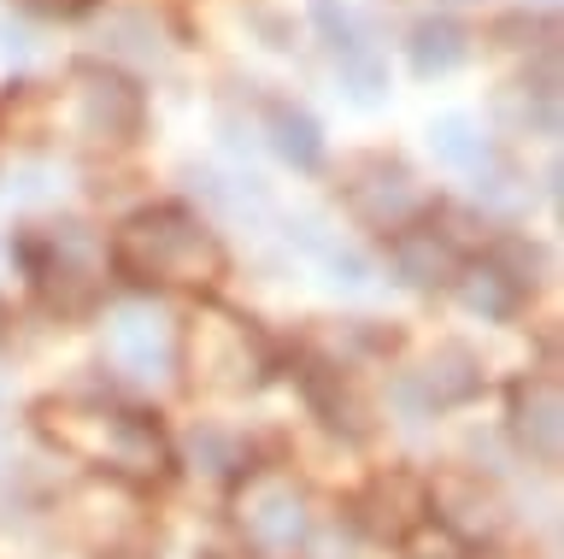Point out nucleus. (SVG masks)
Here are the masks:
<instances>
[{
    "label": "nucleus",
    "mask_w": 564,
    "mask_h": 559,
    "mask_svg": "<svg viewBox=\"0 0 564 559\" xmlns=\"http://www.w3.org/2000/svg\"><path fill=\"white\" fill-rule=\"evenodd\" d=\"M112 354H118L123 372H135V377L165 372L171 365V324L159 319V312H148V307L118 312L112 319Z\"/></svg>",
    "instance_id": "7ed1b4c3"
},
{
    "label": "nucleus",
    "mask_w": 564,
    "mask_h": 559,
    "mask_svg": "<svg viewBox=\"0 0 564 559\" xmlns=\"http://www.w3.org/2000/svg\"><path fill=\"white\" fill-rule=\"evenodd\" d=\"M430 148H435V160L453 165V171H482V160H488V142L476 136L470 118H458V112L430 125Z\"/></svg>",
    "instance_id": "6e6552de"
},
{
    "label": "nucleus",
    "mask_w": 564,
    "mask_h": 559,
    "mask_svg": "<svg viewBox=\"0 0 564 559\" xmlns=\"http://www.w3.org/2000/svg\"><path fill=\"white\" fill-rule=\"evenodd\" d=\"M470 54V36H465V24H453V19H423L412 30V65H417V77H447L453 65H465Z\"/></svg>",
    "instance_id": "39448f33"
},
{
    "label": "nucleus",
    "mask_w": 564,
    "mask_h": 559,
    "mask_svg": "<svg viewBox=\"0 0 564 559\" xmlns=\"http://www.w3.org/2000/svg\"><path fill=\"white\" fill-rule=\"evenodd\" d=\"M430 400L441 407V400H470L476 389H482V372H476V359L465 354V347H441V354L430 359Z\"/></svg>",
    "instance_id": "9d476101"
},
{
    "label": "nucleus",
    "mask_w": 564,
    "mask_h": 559,
    "mask_svg": "<svg viewBox=\"0 0 564 559\" xmlns=\"http://www.w3.org/2000/svg\"><path fill=\"white\" fill-rule=\"evenodd\" d=\"M518 283L500 271V266H476L470 277H465V307L470 312H488V319H506L511 307H518Z\"/></svg>",
    "instance_id": "9b49d317"
},
{
    "label": "nucleus",
    "mask_w": 564,
    "mask_h": 559,
    "mask_svg": "<svg viewBox=\"0 0 564 559\" xmlns=\"http://www.w3.org/2000/svg\"><path fill=\"white\" fill-rule=\"evenodd\" d=\"M394 271L417 289H435V283H447V271H453V248L435 230H412V236L394 241Z\"/></svg>",
    "instance_id": "423d86ee"
},
{
    "label": "nucleus",
    "mask_w": 564,
    "mask_h": 559,
    "mask_svg": "<svg viewBox=\"0 0 564 559\" xmlns=\"http://www.w3.org/2000/svg\"><path fill=\"white\" fill-rule=\"evenodd\" d=\"M312 24L324 30L329 54H335V65H341L347 95L359 100V107L382 100V83H388V77H382V54L370 47L359 12H352V7H335V0H312Z\"/></svg>",
    "instance_id": "f03ea898"
},
{
    "label": "nucleus",
    "mask_w": 564,
    "mask_h": 559,
    "mask_svg": "<svg viewBox=\"0 0 564 559\" xmlns=\"http://www.w3.org/2000/svg\"><path fill=\"white\" fill-rule=\"evenodd\" d=\"M247 536L259 553H294V541L306 536V506L294 488H259L253 513H247Z\"/></svg>",
    "instance_id": "20e7f679"
},
{
    "label": "nucleus",
    "mask_w": 564,
    "mask_h": 559,
    "mask_svg": "<svg viewBox=\"0 0 564 559\" xmlns=\"http://www.w3.org/2000/svg\"><path fill=\"white\" fill-rule=\"evenodd\" d=\"M271 142H276V153L294 171H317V165H324V130H317V118L300 112V107H276L271 112Z\"/></svg>",
    "instance_id": "0eeeda50"
},
{
    "label": "nucleus",
    "mask_w": 564,
    "mask_h": 559,
    "mask_svg": "<svg viewBox=\"0 0 564 559\" xmlns=\"http://www.w3.org/2000/svg\"><path fill=\"white\" fill-rule=\"evenodd\" d=\"M535 412L518 407V436H523V448L535 453V460H553L558 453V389L553 383H535Z\"/></svg>",
    "instance_id": "1a4fd4ad"
},
{
    "label": "nucleus",
    "mask_w": 564,
    "mask_h": 559,
    "mask_svg": "<svg viewBox=\"0 0 564 559\" xmlns=\"http://www.w3.org/2000/svg\"><path fill=\"white\" fill-rule=\"evenodd\" d=\"M118 266L130 271V277H141V283H153V277H200V271H218L224 259H218L212 236L188 213L159 206V213H141V218L123 224Z\"/></svg>",
    "instance_id": "f257e3e1"
}]
</instances>
